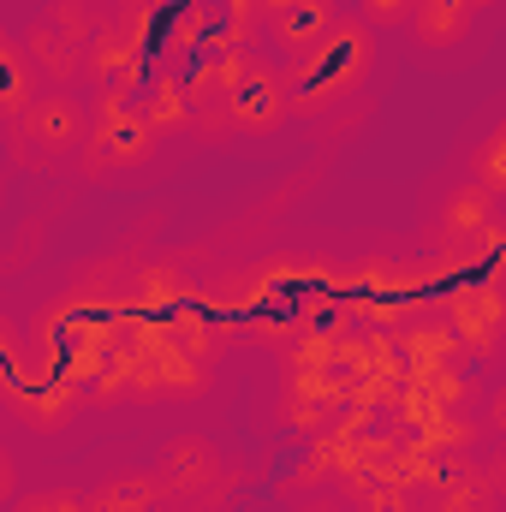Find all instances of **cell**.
<instances>
[{
	"label": "cell",
	"mask_w": 506,
	"mask_h": 512,
	"mask_svg": "<svg viewBox=\"0 0 506 512\" xmlns=\"http://www.w3.org/2000/svg\"><path fill=\"white\" fill-rule=\"evenodd\" d=\"M471 179L489 185L495 197H506V120L477 143V155H471Z\"/></svg>",
	"instance_id": "obj_20"
},
{
	"label": "cell",
	"mask_w": 506,
	"mask_h": 512,
	"mask_svg": "<svg viewBox=\"0 0 506 512\" xmlns=\"http://www.w3.org/2000/svg\"><path fill=\"white\" fill-rule=\"evenodd\" d=\"M340 376L334 370H322V376H286V393H280V423L286 429H304V435H316V429H328L334 423V411H340Z\"/></svg>",
	"instance_id": "obj_15"
},
{
	"label": "cell",
	"mask_w": 506,
	"mask_h": 512,
	"mask_svg": "<svg viewBox=\"0 0 506 512\" xmlns=\"http://www.w3.org/2000/svg\"><path fill=\"white\" fill-rule=\"evenodd\" d=\"M84 137H90V96L84 90H42L6 126V155L24 173H54L66 161H78Z\"/></svg>",
	"instance_id": "obj_5"
},
{
	"label": "cell",
	"mask_w": 506,
	"mask_h": 512,
	"mask_svg": "<svg viewBox=\"0 0 506 512\" xmlns=\"http://www.w3.org/2000/svg\"><path fill=\"white\" fill-rule=\"evenodd\" d=\"M161 6H173V0H120V12H161Z\"/></svg>",
	"instance_id": "obj_23"
},
{
	"label": "cell",
	"mask_w": 506,
	"mask_h": 512,
	"mask_svg": "<svg viewBox=\"0 0 506 512\" xmlns=\"http://www.w3.org/2000/svg\"><path fill=\"white\" fill-rule=\"evenodd\" d=\"M6 512H90V495L84 489H30Z\"/></svg>",
	"instance_id": "obj_22"
},
{
	"label": "cell",
	"mask_w": 506,
	"mask_h": 512,
	"mask_svg": "<svg viewBox=\"0 0 506 512\" xmlns=\"http://www.w3.org/2000/svg\"><path fill=\"white\" fill-rule=\"evenodd\" d=\"M143 114H149V126L161 131V143H167V137H197L203 108H197L191 72H179V66H155V78L143 84Z\"/></svg>",
	"instance_id": "obj_12"
},
{
	"label": "cell",
	"mask_w": 506,
	"mask_h": 512,
	"mask_svg": "<svg viewBox=\"0 0 506 512\" xmlns=\"http://www.w3.org/2000/svg\"><path fill=\"white\" fill-rule=\"evenodd\" d=\"M405 30H411V42L423 54H459L471 42V30H477V6L471 0H423Z\"/></svg>",
	"instance_id": "obj_16"
},
{
	"label": "cell",
	"mask_w": 506,
	"mask_h": 512,
	"mask_svg": "<svg viewBox=\"0 0 506 512\" xmlns=\"http://www.w3.org/2000/svg\"><path fill=\"white\" fill-rule=\"evenodd\" d=\"M48 84H42V72H36V60L24 54V42H18V30H6L0 36V120L12 126L36 96H42Z\"/></svg>",
	"instance_id": "obj_17"
},
{
	"label": "cell",
	"mask_w": 506,
	"mask_h": 512,
	"mask_svg": "<svg viewBox=\"0 0 506 512\" xmlns=\"http://www.w3.org/2000/svg\"><path fill=\"white\" fill-rule=\"evenodd\" d=\"M262 6H268V12H274V6H280V0H262Z\"/></svg>",
	"instance_id": "obj_26"
},
{
	"label": "cell",
	"mask_w": 506,
	"mask_h": 512,
	"mask_svg": "<svg viewBox=\"0 0 506 512\" xmlns=\"http://www.w3.org/2000/svg\"><path fill=\"white\" fill-rule=\"evenodd\" d=\"M12 417H24L30 429H60V423H72L78 417V393L72 387H60V382H42V387H24V382H12Z\"/></svg>",
	"instance_id": "obj_18"
},
{
	"label": "cell",
	"mask_w": 506,
	"mask_h": 512,
	"mask_svg": "<svg viewBox=\"0 0 506 512\" xmlns=\"http://www.w3.org/2000/svg\"><path fill=\"white\" fill-rule=\"evenodd\" d=\"M352 512H417V483H405V477H376L370 489L352 495Z\"/></svg>",
	"instance_id": "obj_19"
},
{
	"label": "cell",
	"mask_w": 506,
	"mask_h": 512,
	"mask_svg": "<svg viewBox=\"0 0 506 512\" xmlns=\"http://www.w3.org/2000/svg\"><path fill=\"white\" fill-rule=\"evenodd\" d=\"M471 6H477V12H489V6H501V0H471Z\"/></svg>",
	"instance_id": "obj_25"
},
{
	"label": "cell",
	"mask_w": 506,
	"mask_h": 512,
	"mask_svg": "<svg viewBox=\"0 0 506 512\" xmlns=\"http://www.w3.org/2000/svg\"><path fill=\"white\" fill-rule=\"evenodd\" d=\"M155 471L173 483V495L185 501V512H209L203 495H215V489L227 483V453H221L209 435L179 429V435H167V447H161V465H155Z\"/></svg>",
	"instance_id": "obj_9"
},
{
	"label": "cell",
	"mask_w": 506,
	"mask_h": 512,
	"mask_svg": "<svg viewBox=\"0 0 506 512\" xmlns=\"http://www.w3.org/2000/svg\"><path fill=\"white\" fill-rule=\"evenodd\" d=\"M506 495L489 465H459L417 489V512H501Z\"/></svg>",
	"instance_id": "obj_13"
},
{
	"label": "cell",
	"mask_w": 506,
	"mask_h": 512,
	"mask_svg": "<svg viewBox=\"0 0 506 512\" xmlns=\"http://www.w3.org/2000/svg\"><path fill=\"white\" fill-rule=\"evenodd\" d=\"M149 24L155 12H114L84 60V96H143L149 72Z\"/></svg>",
	"instance_id": "obj_6"
},
{
	"label": "cell",
	"mask_w": 506,
	"mask_h": 512,
	"mask_svg": "<svg viewBox=\"0 0 506 512\" xmlns=\"http://www.w3.org/2000/svg\"><path fill=\"white\" fill-rule=\"evenodd\" d=\"M292 120V96H286V66L256 48L245 78L227 84V96L215 108H203L197 120V137L203 143H233V137H274V131Z\"/></svg>",
	"instance_id": "obj_4"
},
{
	"label": "cell",
	"mask_w": 506,
	"mask_h": 512,
	"mask_svg": "<svg viewBox=\"0 0 506 512\" xmlns=\"http://www.w3.org/2000/svg\"><path fill=\"white\" fill-rule=\"evenodd\" d=\"M393 352H399L405 382L459 376V370H465V358H471V346L453 334V322H447V316H441V322H405V328H399V340H393Z\"/></svg>",
	"instance_id": "obj_10"
},
{
	"label": "cell",
	"mask_w": 506,
	"mask_h": 512,
	"mask_svg": "<svg viewBox=\"0 0 506 512\" xmlns=\"http://www.w3.org/2000/svg\"><path fill=\"white\" fill-rule=\"evenodd\" d=\"M108 18L114 12H102V0H48L42 12H30L18 24V42L36 60V72H42L48 90H78L84 84L90 42L102 36Z\"/></svg>",
	"instance_id": "obj_3"
},
{
	"label": "cell",
	"mask_w": 506,
	"mask_h": 512,
	"mask_svg": "<svg viewBox=\"0 0 506 512\" xmlns=\"http://www.w3.org/2000/svg\"><path fill=\"white\" fill-rule=\"evenodd\" d=\"M376 30L364 18H340L310 54H298L286 66V96H292V120H322L334 108H346L370 72H376Z\"/></svg>",
	"instance_id": "obj_1"
},
{
	"label": "cell",
	"mask_w": 506,
	"mask_h": 512,
	"mask_svg": "<svg viewBox=\"0 0 506 512\" xmlns=\"http://www.w3.org/2000/svg\"><path fill=\"white\" fill-rule=\"evenodd\" d=\"M161 161V131L149 126L143 96H90V137L78 149L84 179H137Z\"/></svg>",
	"instance_id": "obj_2"
},
{
	"label": "cell",
	"mask_w": 506,
	"mask_h": 512,
	"mask_svg": "<svg viewBox=\"0 0 506 512\" xmlns=\"http://www.w3.org/2000/svg\"><path fill=\"white\" fill-rule=\"evenodd\" d=\"M90 512H185L161 471H114L90 489Z\"/></svg>",
	"instance_id": "obj_14"
},
{
	"label": "cell",
	"mask_w": 506,
	"mask_h": 512,
	"mask_svg": "<svg viewBox=\"0 0 506 512\" xmlns=\"http://www.w3.org/2000/svg\"><path fill=\"white\" fill-rule=\"evenodd\" d=\"M453 334L471 346V358H501L506 346V280L495 274H477V280H459L447 298H441Z\"/></svg>",
	"instance_id": "obj_8"
},
{
	"label": "cell",
	"mask_w": 506,
	"mask_h": 512,
	"mask_svg": "<svg viewBox=\"0 0 506 512\" xmlns=\"http://www.w3.org/2000/svg\"><path fill=\"white\" fill-rule=\"evenodd\" d=\"M417 6H423V0H352V12H358L370 30H405V24L417 18Z\"/></svg>",
	"instance_id": "obj_21"
},
{
	"label": "cell",
	"mask_w": 506,
	"mask_h": 512,
	"mask_svg": "<svg viewBox=\"0 0 506 512\" xmlns=\"http://www.w3.org/2000/svg\"><path fill=\"white\" fill-rule=\"evenodd\" d=\"M346 12L334 6V0H280L274 12H268V30H262V42H268V54L274 60H298V54H310L334 24H340Z\"/></svg>",
	"instance_id": "obj_11"
},
{
	"label": "cell",
	"mask_w": 506,
	"mask_h": 512,
	"mask_svg": "<svg viewBox=\"0 0 506 512\" xmlns=\"http://www.w3.org/2000/svg\"><path fill=\"white\" fill-rule=\"evenodd\" d=\"M489 471H495V483H501V495H506V453H495V459H489Z\"/></svg>",
	"instance_id": "obj_24"
},
{
	"label": "cell",
	"mask_w": 506,
	"mask_h": 512,
	"mask_svg": "<svg viewBox=\"0 0 506 512\" xmlns=\"http://www.w3.org/2000/svg\"><path fill=\"white\" fill-rule=\"evenodd\" d=\"M429 233H435V245L453 256V262L489 251V245L501 239V197H495L489 185H477V179H459V185L435 203Z\"/></svg>",
	"instance_id": "obj_7"
}]
</instances>
